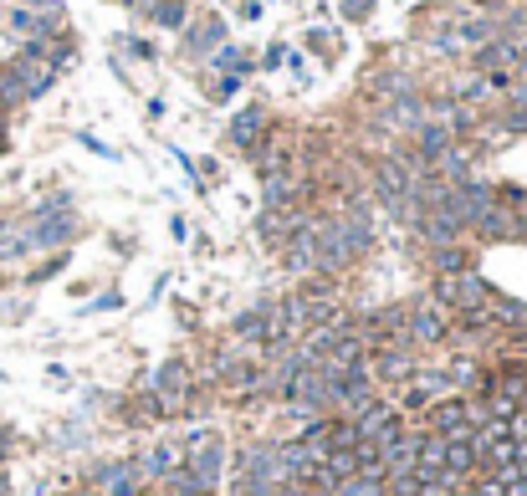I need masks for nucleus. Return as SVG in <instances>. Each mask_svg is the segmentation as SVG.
<instances>
[{
    "label": "nucleus",
    "instance_id": "nucleus-19",
    "mask_svg": "<svg viewBox=\"0 0 527 496\" xmlns=\"http://www.w3.org/2000/svg\"><path fill=\"white\" fill-rule=\"evenodd\" d=\"M154 21L169 26V31H174V26H185V0H159V6H154Z\"/></svg>",
    "mask_w": 527,
    "mask_h": 496
},
{
    "label": "nucleus",
    "instance_id": "nucleus-7",
    "mask_svg": "<svg viewBox=\"0 0 527 496\" xmlns=\"http://www.w3.org/2000/svg\"><path fill=\"white\" fill-rule=\"evenodd\" d=\"M144 466H139V456L134 461H113V466H103L98 471V496H134V491H144Z\"/></svg>",
    "mask_w": 527,
    "mask_h": 496
},
{
    "label": "nucleus",
    "instance_id": "nucleus-21",
    "mask_svg": "<svg viewBox=\"0 0 527 496\" xmlns=\"http://www.w3.org/2000/svg\"><path fill=\"white\" fill-rule=\"evenodd\" d=\"M435 266H441L446 277H456V272H461V251H451V246H446L441 256H435Z\"/></svg>",
    "mask_w": 527,
    "mask_h": 496
},
{
    "label": "nucleus",
    "instance_id": "nucleus-26",
    "mask_svg": "<svg viewBox=\"0 0 527 496\" xmlns=\"http://www.w3.org/2000/svg\"><path fill=\"white\" fill-rule=\"evenodd\" d=\"M0 149H6V139H0Z\"/></svg>",
    "mask_w": 527,
    "mask_h": 496
},
{
    "label": "nucleus",
    "instance_id": "nucleus-2",
    "mask_svg": "<svg viewBox=\"0 0 527 496\" xmlns=\"http://www.w3.org/2000/svg\"><path fill=\"white\" fill-rule=\"evenodd\" d=\"M144 394L159 404V415H185L190 410V399H195V379L185 364H159L154 374H144Z\"/></svg>",
    "mask_w": 527,
    "mask_h": 496
},
{
    "label": "nucleus",
    "instance_id": "nucleus-24",
    "mask_svg": "<svg viewBox=\"0 0 527 496\" xmlns=\"http://www.w3.org/2000/svg\"><path fill=\"white\" fill-rule=\"evenodd\" d=\"M77 496H98V491H77Z\"/></svg>",
    "mask_w": 527,
    "mask_h": 496
},
{
    "label": "nucleus",
    "instance_id": "nucleus-11",
    "mask_svg": "<svg viewBox=\"0 0 527 496\" xmlns=\"http://www.w3.org/2000/svg\"><path fill=\"white\" fill-rule=\"evenodd\" d=\"M16 72H21V87H26V98H41V93H47V87L57 82V67L52 62H41V57H21V62H11Z\"/></svg>",
    "mask_w": 527,
    "mask_h": 496
},
{
    "label": "nucleus",
    "instance_id": "nucleus-22",
    "mask_svg": "<svg viewBox=\"0 0 527 496\" xmlns=\"http://www.w3.org/2000/svg\"><path fill=\"white\" fill-rule=\"evenodd\" d=\"M215 62H221V67H231V72H246V67H251V62H246V52H236V47H226Z\"/></svg>",
    "mask_w": 527,
    "mask_h": 496
},
{
    "label": "nucleus",
    "instance_id": "nucleus-3",
    "mask_svg": "<svg viewBox=\"0 0 527 496\" xmlns=\"http://www.w3.org/2000/svg\"><path fill=\"white\" fill-rule=\"evenodd\" d=\"M451 333V312L435 302V297H420L415 307H405V343L415 348H430Z\"/></svg>",
    "mask_w": 527,
    "mask_h": 496
},
{
    "label": "nucleus",
    "instance_id": "nucleus-1",
    "mask_svg": "<svg viewBox=\"0 0 527 496\" xmlns=\"http://www.w3.org/2000/svg\"><path fill=\"white\" fill-rule=\"evenodd\" d=\"M221 471H226V440L215 430H200L185 440V476L195 481V491L210 496V486H221Z\"/></svg>",
    "mask_w": 527,
    "mask_h": 496
},
{
    "label": "nucleus",
    "instance_id": "nucleus-27",
    "mask_svg": "<svg viewBox=\"0 0 527 496\" xmlns=\"http://www.w3.org/2000/svg\"><path fill=\"white\" fill-rule=\"evenodd\" d=\"M134 496H144V491H134Z\"/></svg>",
    "mask_w": 527,
    "mask_h": 496
},
{
    "label": "nucleus",
    "instance_id": "nucleus-6",
    "mask_svg": "<svg viewBox=\"0 0 527 496\" xmlns=\"http://www.w3.org/2000/svg\"><path fill=\"white\" fill-rule=\"evenodd\" d=\"M492 297V287L481 282L476 272H456V277H441L435 282V302L441 307H466V312H481V302Z\"/></svg>",
    "mask_w": 527,
    "mask_h": 496
},
{
    "label": "nucleus",
    "instance_id": "nucleus-5",
    "mask_svg": "<svg viewBox=\"0 0 527 496\" xmlns=\"http://www.w3.org/2000/svg\"><path fill=\"white\" fill-rule=\"evenodd\" d=\"M348 430H354V440H384L389 430H400V404L394 399H369L364 410H354V420H348Z\"/></svg>",
    "mask_w": 527,
    "mask_h": 496
},
{
    "label": "nucleus",
    "instance_id": "nucleus-14",
    "mask_svg": "<svg viewBox=\"0 0 527 496\" xmlns=\"http://www.w3.org/2000/svg\"><path fill=\"white\" fill-rule=\"evenodd\" d=\"M481 318H497V323H507V328H527V302H512V297H487L481 302Z\"/></svg>",
    "mask_w": 527,
    "mask_h": 496
},
{
    "label": "nucleus",
    "instance_id": "nucleus-16",
    "mask_svg": "<svg viewBox=\"0 0 527 496\" xmlns=\"http://www.w3.org/2000/svg\"><path fill=\"white\" fill-rule=\"evenodd\" d=\"M11 26L26 36H47V31H57V11H16Z\"/></svg>",
    "mask_w": 527,
    "mask_h": 496
},
{
    "label": "nucleus",
    "instance_id": "nucleus-20",
    "mask_svg": "<svg viewBox=\"0 0 527 496\" xmlns=\"http://www.w3.org/2000/svg\"><path fill=\"white\" fill-rule=\"evenodd\" d=\"M215 41H221V21H210V26H200L195 36H190V52H210Z\"/></svg>",
    "mask_w": 527,
    "mask_h": 496
},
{
    "label": "nucleus",
    "instance_id": "nucleus-17",
    "mask_svg": "<svg viewBox=\"0 0 527 496\" xmlns=\"http://www.w3.org/2000/svg\"><path fill=\"white\" fill-rule=\"evenodd\" d=\"M0 103H6V108L26 103V87H21V72L16 67H0Z\"/></svg>",
    "mask_w": 527,
    "mask_h": 496
},
{
    "label": "nucleus",
    "instance_id": "nucleus-9",
    "mask_svg": "<svg viewBox=\"0 0 527 496\" xmlns=\"http://www.w3.org/2000/svg\"><path fill=\"white\" fill-rule=\"evenodd\" d=\"M302 225H307V220H302L297 210H267V215H261V225H256V231H261V241H267V246H277V251H282V246H287V241L302 231Z\"/></svg>",
    "mask_w": 527,
    "mask_h": 496
},
{
    "label": "nucleus",
    "instance_id": "nucleus-13",
    "mask_svg": "<svg viewBox=\"0 0 527 496\" xmlns=\"http://www.w3.org/2000/svg\"><path fill=\"white\" fill-rule=\"evenodd\" d=\"M476 435H466V440H446V456H441V471L446 476H466V471H476Z\"/></svg>",
    "mask_w": 527,
    "mask_h": 496
},
{
    "label": "nucleus",
    "instance_id": "nucleus-18",
    "mask_svg": "<svg viewBox=\"0 0 527 496\" xmlns=\"http://www.w3.org/2000/svg\"><path fill=\"white\" fill-rule=\"evenodd\" d=\"M221 379H226L231 389H251V384H261V379H267V374H261L256 364H226V369H221Z\"/></svg>",
    "mask_w": 527,
    "mask_h": 496
},
{
    "label": "nucleus",
    "instance_id": "nucleus-25",
    "mask_svg": "<svg viewBox=\"0 0 527 496\" xmlns=\"http://www.w3.org/2000/svg\"><path fill=\"white\" fill-rule=\"evenodd\" d=\"M517 374H522V384H527V369H517Z\"/></svg>",
    "mask_w": 527,
    "mask_h": 496
},
{
    "label": "nucleus",
    "instance_id": "nucleus-15",
    "mask_svg": "<svg viewBox=\"0 0 527 496\" xmlns=\"http://www.w3.org/2000/svg\"><path fill=\"white\" fill-rule=\"evenodd\" d=\"M476 231H481V236H522V231H527V225H522L517 215H507L502 205H492L487 215H481V220H476Z\"/></svg>",
    "mask_w": 527,
    "mask_h": 496
},
{
    "label": "nucleus",
    "instance_id": "nucleus-12",
    "mask_svg": "<svg viewBox=\"0 0 527 496\" xmlns=\"http://www.w3.org/2000/svg\"><path fill=\"white\" fill-rule=\"evenodd\" d=\"M261 133H267V118H261V108H241V113L231 118V144H236V149L256 154Z\"/></svg>",
    "mask_w": 527,
    "mask_h": 496
},
{
    "label": "nucleus",
    "instance_id": "nucleus-23",
    "mask_svg": "<svg viewBox=\"0 0 527 496\" xmlns=\"http://www.w3.org/2000/svg\"><path fill=\"white\" fill-rule=\"evenodd\" d=\"M369 11H374V0H343V16L348 21H364Z\"/></svg>",
    "mask_w": 527,
    "mask_h": 496
},
{
    "label": "nucleus",
    "instance_id": "nucleus-8",
    "mask_svg": "<svg viewBox=\"0 0 527 496\" xmlns=\"http://www.w3.org/2000/svg\"><path fill=\"white\" fill-rule=\"evenodd\" d=\"M144 476L149 481H169V476H180L185 471V440H159L154 450H144L139 456Z\"/></svg>",
    "mask_w": 527,
    "mask_h": 496
},
{
    "label": "nucleus",
    "instance_id": "nucleus-10",
    "mask_svg": "<svg viewBox=\"0 0 527 496\" xmlns=\"http://www.w3.org/2000/svg\"><path fill=\"white\" fill-rule=\"evenodd\" d=\"M415 374V364H410V348H394V343H384L379 353H374V369H369V379H394V384H405Z\"/></svg>",
    "mask_w": 527,
    "mask_h": 496
},
{
    "label": "nucleus",
    "instance_id": "nucleus-4",
    "mask_svg": "<svg viewBox=\"0 0 527 496\" xmlns=\"http://www.w3.org/2000/svg\"><path fill=\"white\" fill-rule=\"evenodd\" d=\"M425 420H430V435H441V440H466V435H476L471 399H435L430 410H425Z\"/></svg>",
    "mask_w": 527,
    "mask_h": 496
}]
</instances>
